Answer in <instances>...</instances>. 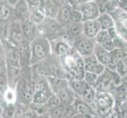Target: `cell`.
<instances>
[{"label": "cell", "instance_id": "cell-1", "mask_svg": "<svg viewBox=\"0 0 127 118\" xmlns=\"http://www.w3.org/2000/svg\"><path fill=\"white\" fill-rule=\"evenodd\" d=\"M65 72L69 76V80H83L85 75V67L83 58L73 50L69 54L61 58Z\"/></svg>", "mask_w": 127, "mask_h": 118}, {"label": "cell", "instance_id": "cell-2", "mask_svg": "<svg viewBox=\"0 0 127 118\" xmlns=\"http://www.w3.org/2000/svg\"><path fill=\"white\" fill-rule=\"evenodd\" d=\"M31 58L29 65H37L48 58L51 54V42L44 36H38L30 43Z\"/></svg>", "mask_w": 127, "mask_h": 118}, {"label": "cell", "instance_id": "cell-3", "mask_svg": "<svg viewBox=\"0 0 127 118\" xmlns=\"http://www.w3.org/2000/svg\"><path fill=\"white\" fill-rule=\"evenodd\" d=\"M115 105L113 95L107 91H97L94 102V110L99 118H107Z\"/></svg>", "mask_w": 127, "mask_h": 118}, {"label": "cell", "instance_id": "cell-4", "mask_svg": "<svg viewBox=\"0 0 127 118\" xmlns=\"http://www.w3.org/2000/svg\"><path fill=\"white\" fill-rule=\"evenodd\" d=\"M121 84V77L115 71L106 68L104 72L99 76L94 87L97 91H107L111 93L116 87Z\"/></svg>", "mask_w": 127, "mask_h": 118}, {"label": "cell", "instance_id": "cell-5", "mask_svg": "<svg viewBox=\"0 0 127 118\" xmlns=\"http://www.w3.org/2000/svg\"><path fill=\"white\" fill-rule=\"evenodd\" d=\"M34 87L35 83L32 80V77L25 75L22 72L15 88L17 94V100L20 99L21 104L25 106V104L29 105L32 102Z\"/></svg>", "mask_w": 127, "mask_h": 118}, {"label": "cell", "instance_id": "cell-6", "mask_svg": "<svg viewBox=\"0 0 127 118\" xmlns=\"http://www.w3.org/2000/svg\"><path fill=\"white\" fill-rule=\"evenodd\" d=\"M95 42L94 39L88 38L83 34L76 37L73 42V49L82 58L93 54Z\"/></svg>", "mask_w": 127, "mask_h": 118}, {"label": "cell", "instance_id": "cell-7", "mask_svg": "<svg viewBox=\"0 0 127 118\" xmlns=\"http://www.w3.org/2000/svg\"><path fill=\"white\" fill-rule=\"evenodd\" d=\"M53 94L48 83L46 80H41L35 83L34 92L32 98V103L45 104L50 96Z\"/></svg>", "mask_w": 127, "mask_h": 118}, {"label": "cell", "instance_id": "cell-8", "mask_svg": "<svg viewBox=\"0 0 127 118\" xmlns=\"http://www.w3.org/2000/svg\"><path fill=\"white\" fill-rule=\"evenodd\" d=\"M38 31L43 34L42 36H44L48 39L49 36L54 37L56 39L57 36H60V33L62 32L63 27L61 26L55 19L45 17V19L43 21V22L37 25Z\"/></svg>", "mask_w": 127, "mask_h": 118}, {"label": "cell", "instance_id": "cell-9", "mask_svg": "<svg viewBox=\"0 0 127 118\" xmlns=\"http://www.w3.org/2000/svg\"><path fill=\"white\" fill-rule=\"evenodd\" d=\"M4 54H5L6 65L15 68H21V60L19 53L17 51V47L14 45H11L6 40L2 42Z\"/></svg>", "mask_w": 127, "mask_h": 118}, {"label": "cell", "instance_id": "cell-10", "mask_svg": "<svg viewBox=\"0 0 127 118\" xmlns=\"http://www.w3.org/2000/svg\"><path fill=\"white\" fill-rule=\"evenodd\" d=\"M24 36L21 28V21L19 19H14L12 21V24L9 26L8 36L6 41L10 43L11 45L17 46L18 43L22 42Z\"/></svg>", "mask_w": 127, "mask_h": 118}, {"label": "cell", "instance_id": "cell-11", "mask_svg": "<svg viewBox=\"0 0 127 118\" xmlns=\"http://www.w3.org/2000/svg\"><path fill=\"white\" fill-rule=\"evenodd\" d=\"M51 52L53 51L54 54L59 57L60 58H63L64 56L69 54L73 50L71 43L65 41L63 38L55 39L53 43L51 42Z\"/></svg>", "mask_w": 127, "mask_h": 118}, {"label": "cell", "instance_id": "cell-12", "mask_svg": "<svg viewBox=\"0 0 127 118\" xmlns=\"http://www.w3.org/2000/svg\"><path fill=\"white\" fill-rule=\"evenodd\" d=\"M83 60H84V67L85 72H93L96 74L97 76H100L106 69V67L99 62L94 54L84 57Z\"/></svg>", "mask_w": 127, "mask_h": 118}, {"label": "cell", "instance_id": "cell-13", "mask_svg": "<svg viewBox=\"0 0 127 118\" xmlns=\"http://www.w3.org/2000/svg\"><path fill=\"white\" fill-rule=\"evenodd\" d=\"M79 10L83 15V22L90 20H96L100 14L97 4L95 1L81 4Z\"/></svg>", "mask_w": 127, "mask_h": 118}, {"label": "cell", "instance_id": "cell-14", "mask_svg": "<svg viewBox=\"0 0 127 118\" xmlns=\"http://www.w3.org/2000/svg\"><path fill=\"white\" fill-rule=\"evenodd\" d=\"M17 51L19 53L21 69H24L29 65L30 58H31V48H30V43L26 40H23L18 43L17 46Z\"/></svg>", "mask_w": 127, "mask_h": 118}, {"label": "cell", "instance_id": "cell-15", "mask_svg": "<svg viewBox=\"0 0 127 118\" xmlns=\"http://www.w3.org/2000/svg\"><path fill=\"white\" fill-rule=\"evenodd\" d=\"M21 28H22L24 39L29 43H31L38 37L39 31L37 25L32 23L28 18L24 19L23 21H21Z\"/></svg>", "mask_w": 127, "mask_h": 118}, {"label": "cell", "instance_id": "cell-16", "mask_svg": "<svg viewBox=\"0 0 127 118\" xmlns=\"http://www.w3.org/2000/svg\"><path fill=\"white\" fill-rule=\"evenodd\" d=\"M82 34L90 39H94L97 33L101 30L100 25L96 20H90L82 22Z\"/></svg>", "mask_w": 127, "mask_h": 118}, {"label": "cell", "instance_id": "cell-17", "mask_svg": "<svg viewBox=\"0 0 127 118\" xmlns=\"http://www.w3.org/2000/svg\"><path fill=\"white\" fill-rule=\"evenodd\" d=\"M47 81L52 93L55 94H57L60 91L69 86V80L67 79H63L56 76H48L47 77Z\"/></svg>", "mask_w": 127, "mask_h": 118}, {"label": "cell", "instance_id": "cell-18", "mask_svg": "<svg viewBox=\"0 0 127 118\" xmlns=\"http://www.w3.org/2000/svg\"><path fill=\"white\" fill-rule=\"evenodd\" d=\"M74 109H75L76 114H89V115H96L93 107L90 106L89 103L85 102L81 98H76L75 101L73 103Z\"/></svg>", "mask_w": 127, "mask_h": 118}, {"label": "cell", "instance_id": "cell-19", "mask_svg": "<svg viewBox=\"0 0 127 118\" xmlns=\"http://www.w3.org/2000/svg\"><path fill=\"white\" fill-rule=\"evenodd\" d=\"M58 97L60 104L63 105V106H69V105H72L74 101H75L76 98L77 96L73 93V91L70 89L69 86L65 87L64 89L62 91H60L59 92L55 94Z\"/></svg>", "mask_w": 127, "mask_h": 118}, {"label": "cell", "instance_id": "cell-20", "mask_svg": "<svg viewBox=\"0 0 127 118\" xmlns=\"http://www.w3.org/2000/svg\"><path fill=\"white\" fill-rule=\"evenodd\" d=\"M21 73H22V69L21 68H15L6 65V74L8 78L9 87L12 88H16L17 83H18Z\"/></svg>", "mask_w": 127, "mask_h": 118}, {"label": "cell", "instance_id": "cell-21", "mask_svg": "<svg viewBox=\"0 0 127 118\" xmlns=\"http://www.w3.org/2000/svg\"><path fill=\"white\" fill-rule=\"evenodd\" d=\"M93 54L102 65H103L105 67L107 66L111 60V54L109 51L105 50L102 45L95 43Z\"/></svg>", "mask_w": 127, "mask_h": 118}, {"label": "cell", "instance_id": "cell-22", "mask_svg": "<svg viewBox=\"0 0 127 118\" xmlns=\"http://www.w3.org/2000/svg\"><path fill=\"white\" fill-rule=\"evenodd\" d=\"M71 7L69 6L68 4H64L62 6L59 7L58 14H57L56 21L62 27L70 23L69 21V16H70V10Z\"/></svg>", "mask_w": 127, "mask_h": 118}, {"label": "cell", "instance_id": "cell-23", "mask_svg": "<svg viewBox=\"0 0 127 118\" xmlns=\"http://www.w3.org/2000/svg\"><path fill=\"white\" fill-rule=\"evenodd\" d=\"M69 80V86L70 87V89L73 91V93L75 94L78 97H81L83 93L85 92V89L89 84L84 80H75V79H72V80Z\"/></svg>", "mask_w": 127, "mask_h": 118}, {"label": "cell", "instance_id": "cell-24", "mask_svg": "<svg viewBox=\"0 0 127 118\" xmlns=\"http://www.w3.org/2000/svg\"><path fill=\"white\" fill-rule=\"evenodd\" d=\"M96 21L99 24L101 30H108L109 28L115 27V21H114L111 16L107 13L100 14Z\"/></svg>", "mask_w": 127, "mask_h": 118}, {"label": "cell", "instance_id": "cell-25", "mask_svg": "<svg viewBox=\"0 0 127 118\" xmlns=\"http://www.w3.org/2000/svg\"><path fill=\"white\" fill-rule=\"evenodd\" d=\"M96 93H97V91L95 90V87L93 86L89 85L87 87V88L85 89V92L83 93V94L81 95V97H80V98H81L82 100H84L85 102L89 103L90 106H92L93 107Z\"/></svg>", "mask_w": 127, "mask_h": 118}, {"label": "cell", "instance_id": "cell-26", "mask_svg": "<svg viewBox=\"0 0 127 118\" xmlns=\"http://www.w3.org/2000/svg\"><path fill=\"white\" fill-rule=\"evenodd\" d=\"M45 17H46L45 13L43 7V8L37 9V10L30 13L28 19L34 24L39 25L40 23L43 22V21L45 19Z\"/></svg>", "mask_w": 127, "mask_h": 118}, {"label": "cell", "instance_id": "cell-27", "mask_svg": "<svg viewBox=\"0 0 127 118\" xmlns=\"http://www.w3.org/2000/svg\"><path fill=\"white\" fill-rule=\"evenodd\" d=\"M115 28L121 39L127 42V19L115 22Z\"/></svg>", "mask_w": 127, "mask_h": 118}, {"label": "cell", "instance_id": "cell-28", "mask_svg": "<svg viewBox=\"0 0 127 118\" xmlns=\"http://www.w3.org/2000/svg\"><path fill=\"white\" fill-rule=\"evenodd\" d=\"M47 113L51 118H65V106L59 105L48 110Z\"/></svg>", "mask_w": 127, "mask_h": 118}, {"label": "cell", "instance_id": "cell-29", "mask_svg": "<svg viewBox=\"0 0 127 118\" xmlns=\"http://www.w3.org/2000/svg\"><path fill=\"white\" fill-rule=\"evenodd\" d=\"M15 10L18 16L25 17V19H27L25 17H28L29 18L28 14L29 13V10L28 3L25 0H19V2L15 5Z\"/></svg>", "mask_w": 127, "mask_h": 118}, {"label": "cell", "instance_id": "cell-30", "mask_svg": "<svg viewBox=\"0 0 127 118\" xmlns=\"http://www.w3.org/2000/svg\"><path fill=\"white\" fill-rule=\"evenodd\" d=\"M3 97L6 104H16L17 101V91L12 87H8L7 90L3 93Z\"/></svg>", "mask_w": 127, "mask_h": 118}, {"label": "cell", "instance_id": "cell-31", "mask_svg": "<svg viewBox=\"0 0 127 118\" xmlns=\"http://www.w3.org/2000/svg\"><path fill=\"white\" fill-rule=\"evenodd\" d=\"M11 15L10 6L6 2V1H2L0 4V20L6 21Z\"/></svg>", "mask_w": 127, "mask_h": 118}, {"label": "cell", "instance_id": "cell-32", "mask_svg": "<svg viewBox=\"0 0 127 118\" xmlns=\"http://www.w3.org/2000/svg\"><path fill=\"white\" fill-rule=\"evenodd\" d=\"M43 10H44L46 17L56 19L57 14H58V11H59V7L54 5V4L51 2L49 4H47V6L43 7Z\"/></svg>", "mask_w": 127, "mask_h": 118}, {"label": "cell", "instance_id": "cell-33", "mask_svg": "<svg viewBox=\"0 0 127 118\" xmlns=\"http://www.w3.org/2000/svg\"><path fill=\"white\" fill-rule=\"evenodd\" d=\"M69 21H70L71 24H77V23L83 22V15L79 9H77V8L71 9Z\"/></svg>", "mask_w": 127, "mask_h": 118}, {"label": "cell", "instance_id": "cell-34", "mask_svg": "<svg viewBox=\"0 0 127 118\" xmlns=\"http://www.w3.org/2000/svg\"><path fill=\"white\" fill-rule=\"evenodd\" d=\"M15 104H6L2 107V118H14L16 113Z\"/></svg>", "mask_w": 127, "mask_h": 118}, {"label": "cell", "instance_id": "cell-35", "mask_svg": "<svg viewBox=\"0 0 127 118\" xmlns=\"http://www.w3.org/2000/svg\"><path fill=\"white\" fill-rule=\"evenodd\" d=\"M83 32L82 28V23H77V24H72V25L69 28V36L72 37L73 39H74L76 37L79 36Z\"/></svg>", "mask_w": 127, "mask_h": 118}, {"label": "cell", "instance_id": "cell-36", "mask_svg": "<svg viewBox=\"0 0 127 118\" xmlns=\"http://www.w3.org/2000/svg\"><path fill=\"white\" fill-rule=\"evenodd\" d=\"M111 36H109L107 30H100V31L97 33V35L94 38V40L95 43L102 45L103 43L107 42L109 39H111Z\"/></svg>", "mask_w": 127, "mask_h": 118}, {"label": "cell", "instance_id": "cell-37", "mask_svg": "<svg viewBox=\"0 0 127 118\" xmlns=\"http://www.w3.org/2000/svg\"><path fill=\"white\" fill-rule=\"evenodd\" d=\"M29 110L33 111L36 115L44 114L47 113V109L45 106L44 104H35V103H30L29 104Z\"/></svg>", "mask_w": 127, "mask_h": 118}, {"label": "cell", "instance_id": "cell-38", "mask_svg": "<svg viewBox=\"0 0 127 118\" xmlns=\"http://www.w3.org/2000/svg\"><path fill=\"white\" fill-rule=\"evenodd\" d=\"M9 87L6 69L0 72V91L3 94Z\"/></svg>", "mask_w": 127, "mask_h": 118}, {"label": "cell", "instance_id": "cell-39", "mask_svg": "<svg viewBox=\"0 0 127 118\" xmlns=\"http://www.w3.org/2000/svg\"><path fill=\"white\" fill-rule=\"evenodd\" d=\"M110 53H111V58L114 60H115L118 62L123 60V58L127 55L126 52L124 51L122 49H114Z\"/></svg>", "mask_w": 127, "mask_h": 118}, {"label": "cell", "instance_id": "cell-40", "mask_svg": "<svg viewBox=\"0 0 127 118\" xmlns=\"http://www.w3.org/2000/svg\"><path fill=\"white\" fill-rule=\"evenodd\" d=\"M98 77L99 76H97L96 74L89 72H85L84 77H83V80H84L89 85L94 87L95 84H96V82H97Z\"/></svg>", "mask_w": 127, "mask_h": 118}, {"label": "cell", "instance_id": "cell-41", "mask_svg": "<svg viewBox=\"0 0 127 118\" xmlns=\"http://www.w3.org/2000/svg\"><path fill=\"white\" fill-rule=\"evenodd\" d=\"M9 26L6 24V21L0 20V41H5L8 36Z\"/></svg>", "mask_w": 127, "mask_h": 118}, {"label": "cell", "instance_id": "cell-42", "mask_svg": "<svg viewBox=\"0 0 127 118\" xmlns=\"http://www.w3.org/2000/svg\"><path fill=\"white\" fill-rule=\"evenodd\" d=\"M44 105H45V106L47 107V111H48V110H50V109H51V108H54L55 106H59L60 102H59L58 97H57V95L53 94H51L50 96V98L47 99V102Z\"/></svg>", "mask_w": 127, "mask_h": 118}, {"label": "cell", "instance_id": "cell-43", "mask_svg": "<svg viewBox=\"0 0 127 118\" xmlns=\"http://www.w3.org/2000/svg\"><path fill=\"white\" fill-rule=\"evenodd\" d=\"M115 72L119 74V75L120 76V77H122L127 73V69L123 65V63H122V61H121V62H119V64L117 65V67L115 69Z\"/></svg>", "mask_w": 127, "mask_h": 118}, {"label": "cell", "instance_id": "cell-44", "mask_svg": "<svg viewBox=\"0 0 127 118\" xmlns=\"http://www.w3.org/2000/svg\"><path fill=\"white\" fill-rule=\"evenodd\" d=\"M102 46H103V47L104 48L105 50H107L109 52L112 51L114 49H115V46H114V43H113V39H109V40H107V42H105L104 43H103Z\"/></svg>", "mask_w": 127, "mask_h": 118}, {"label": "cell", "instance_id": "cell-45", "mask_svg": "<svg viewBox=\"0 0 127 118\" xmlns=\"http://www.w3.org/2000/svg\"><path fill=\"white\" fill-rule=\"evenodd\" d=\"M36 117H37V115L36 113L29 109V110H25L22 114L21 115V117L19 118H36Z\"/></svg>", "mask_w": 127, "mask_h": 118}, {"label": "cell", "instance_id": "cell-46", "mask_svg": "<svg viewBox=\"0 0 127 118\" xmlns=\"http://www.w3.org/2000/svg\"><path fill=\"white\" fill-rule=\"evenodd\" d=\"M117 3L120 9L127 13V0H117Z\"/></svg>", "mask_w": 127, "mask_h": 118}, {"label": "cell", "instance_id": "cell-47", "mask_svg": "<svg viewBox=\"0 0 127 118\" xmlns=\"http://www.w3.org/2000/svg\"><path fill=\"white\" fill-rule=\"evenodd\" d=\"M107 32H108L109 36H111V38L112 39L119 36H118V33H117V32H116V30H115V27H112V28H109V29L107 30Z\"/></svg>", "mask_w": 127, "mask_h": 118}, {"label": "cell", "instance_id": "cell-48", "mask_svg": "<svg viewBox=\"0 0 127 118\" xmlns=\"http://www.w3.org/2000/svg\"><path fill=\"white\" fill-rule=\"evenodd\" d=\"M75 118H99L97 115H89V114H76Z\"/></svg>", "mask_w": 127, "mask_h": 118}, {"label": "cell", "instance_id": "cell-49", "mask_svg": "<svg viewBox=\"0 0 127 118\" xmlns=\"http://www.w3.org/2000/svg\"><path fill=\"white\" fill-rule=\"evenodd\" d=\"M67 2H68V5L71 8H77L79 6L78 0H67Z\"/></svg>", "mask_w": 127, "mask_h": 118}, {"label": "cell", "instance_id": "cell-50", "mask_svg": "<svg viewBox=\"0 0 127 118\" xmlns=\"http://www.w3.org/2000/svg\"><path fill=\"white\" fill-rule=\"evenodd\" d=\"M51 2L56 6L60 7L64 4H65V0H51Z\"/></svg>", "mask_w": 127, "mask_h": 118}, {"label": "cell", "instance_id": "cell-51", "mask_svg": "<svg viewBox=\"0 0 127 118\" xmlns=\"http://www.w3.org/2000/svg\"><path fill=\"white\" fill-rule=\"evenodd\" d=\"M6 105L5 100H4V97H3V94L0 91V106L4 107Z\"/></svg>", "mask_w": 127, "mask_h": 118}, {"label": "cell", "instance_id": "cell-52", "mask_svg": "<svg viewBox=\"0 0 127 118\" xmlns=\"http://www.w3.org/2000/svg\"><path fill=\"white\" fill-rule=\"evenodd\" d=\"M36 118H51L48 113H44V114H40V115H37Z\"/></svg>", "mask_w": 127, "mask_h": 118}, {"label": "cell", "instance_id": "cell-53", "mask_svg": "<svg viewBox=\"0 0 127 118\" xmlns=\"http://www.w3.org/2000/svg\"><path fill=\"white\" fill-rule=\"evenodd\" d=\"M95 1V0H78V2H79V5L83 3H86V2H93Z\"/></svg>", "mask_w": 127, "mask_h": 118}, {"label": "cell", "instance_id": "cell-54", "mask_svg": "<svg viewBox=\"0 0 127 118\" xmlns=\"http://www.w3.org/2000/svg\"><path fill=\"white\" fill-rule=\"evenodd\" d=\"M122 63H123V65L126 66V68L127 69V55L123 58V60H122Z\"/></svg>", "mask_w": 127, "mask_h": 118}, {"label": "cell", "instance_id": "cell-55", "mask_svg": "<svg viewBox=\"0 0 127 118\" xmlns=\"http://www.w3.org/2000/svg\"><path fill=\"white\" fill-rule=\"evenodd\" d=\"M2 106H0V118H2Z\"/></svg>", "mask_w": 127, "mask_h": 118}, {"label": "cell", "instance_id": "cell-56", "mask_svg": "<svg viewBox=\"0 0 127 118\" xmlns=\"http://www.w3.org/2000/svg\"><path fill=\"white\" fill-rule=\"evenodd\" d=\"M125 102H127V92H126V101Z\"/></svg>", "mask_w": 127, "mask_h": 118}, {"label": "cell", "instance_id": "cell-57", "mask_svg": "<svg viewBox=\"0 0 127 118\" xmlns=\"http://www.w3.org/2000/svg\"><path fill=\"white\" fill-rule=\"evenodd\" d=\"M69 118H75V117L73 116V117H69Z\"/></svg>", "mask_w": 127, "mask_h": 118}]
</instances>
